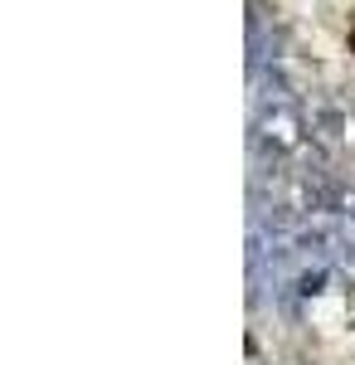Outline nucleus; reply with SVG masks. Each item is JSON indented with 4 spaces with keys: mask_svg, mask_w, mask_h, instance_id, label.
<instances>
[{
    "mask_svg": "<svg viewBox=\"0 0 355 365\" xmlns=\"http://www.w3.org/2000/svg\"><path fill=\"white\" fill-rule=\"evenodd\" d=\"M297 292H302V297H317V292H326V273H321V268H307V273L297 278Z\"/></svg>",
    "mask_w": 355,
    "mask_h": 365,
    "instance_id": "obj_1",
    "label": "nucleus"
},
{
    "mask_svg": "<svg viewBox=\"0 0 355 365\" xmlns=\"http://www.w3.org/2000/svg\"><path fill=\"white\" fill-rule=\"evenodd\" d=\"M317 127H321V137H341L346 132V117L336 113V108H321L317 113Z\"/></svg>",
    "mask_w": 355,
    "mask_h": 365,
    "instance_id": "obj_2",
    "label": "nucleus"
}]
</instances>
